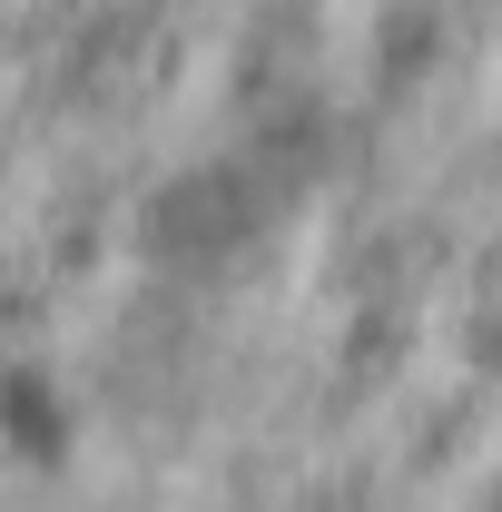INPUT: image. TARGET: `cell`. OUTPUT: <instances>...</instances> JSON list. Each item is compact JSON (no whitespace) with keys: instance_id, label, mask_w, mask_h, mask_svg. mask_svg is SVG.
<instances>
[{"instance_id":"cell-1","label":"cell","mask_w":502,"mask_h":512,"mask_svg":"<svg viewBox=\"0 0 502 512\" xmlns=\"http://www.w3.org/2000/svg\"><path fill=\"white\" fill-rule=\"evenodd\" d=\"M266 217H276V188L256 168L217 158V168H178L168 188L138 207V247L158 266H237L266 237Z\"/></svg>"},{"instance_id":"cell-2","label":"cell","mask_w":502,"mask_h":512,"mask_svg":"<svg viewBox=\"0 0 502 512\" xmlns=\"http://www.w3.org/2000/svg\"><path fill=\"white\" fill-rule=\"evenodd\" d=\"M0 444L20 463H60L69 453V394L40 365H0Z\"/></svg>"}]
</instances>
